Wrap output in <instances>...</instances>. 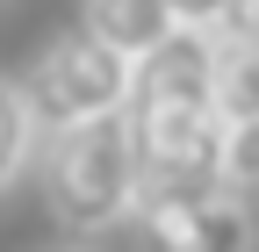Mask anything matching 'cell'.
<instances>
[{
  "label": "cell",
  "mask_w": 259,
  "mask_h": 252,
  "mask_svg": "<svg viewBox=\"0 0 259 252\" xmlns=\"http://www.w3.org/2000/svg\"><path fill=\"white\" fill-rule=\"evenodd\" d=\"M29 159H36V122H29V108H22V94L0 79V187H8Z\"/></svg>",
  "instance_id": "obj_7"
},
{
  "label": "cell",
  "mask_w": 259,
  "mask_h": 252,
  "mask_svg": "<svg viewBox=\"0 0 259 252\" xmlns=\"http://www.w3.org/2000/svg\"><path fill=\"white\" fill-rule=\"evenodd\" d=\"M223 187H259V122H238L231 137H223Z\"/></svg>",
  "instance_id": "obj_8"
},
{
  "label": "cell",
  "mask_w": 259,
  "mask_h": 252,
  "mask_svg": "<svg viewBox=\"0 0 259 252\" xmlns=\"http://www.w3.org/2000/svg\"><path fill=\"white\" fill-rule=\"evenodd\" d=\"M15 94H22L29 122H36V137H51V130H72V122H94V115L122 108L130 58L108 51L101 36H87V29H65V36H51V51L29 65V79Z\"/></svg>",
  "instance_id": "obj_3"
},
{
  "label": "cell",
  "mask_w": 259,
  "mask_h": 252,
  "mask_svg": "<svg viewBox=\"0 0 259 252\" xmlns=\"http://www.w3.org/2000/svg\"><path fill=\"white\" fill-rule=\"evenodd\" d=\"M144 252H252L259 216L238 187H187V195H144L137 202Z\"/></svg>",
  "instance_id": "obj_4"
},
{
  "label": "cell",
  "mask_w": 259,
  "mask_h": 252,
  "mask_svg": "<svg viewBox=\"0 0 259 252\" xmlns=\"http://www.w3.org/2000/svg\"><path fill=\"white\" fill-rule=\"evenodd\" d=\"M209 87H216V115L259 122V29H216L209 36Z\"/></svg>",
  "instance_id": "obj_5"
},
{
  "label": "cell",
  "mask_w": 259,
  "mask_h": 252,
  "mask_svg": "<svg viewBox=\"0 0 259 252\" xmlns=\"http://www.w3.org/2000/svg\"><path fill=\"white\" fill-rule=\"evenodd\" d=\"M79 29L122 58H144L173 29V15H166V0H79Z\"/></svg>",
  "instance_id": "obj_6"
},
{
  "label": "cell",
  "mask_w": 259,
  "mask_h": 252,
  "mask_svg": "<svg viewBox=\"0 0 259 252\" xmlns=\"http://www.w3.org/2000/svg\"><path fill=\"white\" fill-rule=\"evenodd\" d=\"M122 130H130V151H137V202L223 180V137H231V122L216 115L209 36L202 29H166L144 58H130Z\"/></svg>",
  "instance_id": "obj_1"
},
{
  "label": "cell",
  "mask_w": 259,
  "mask_h": 252,
  "mask_svg": "<svg viewBox=\"0 0 259 252\" xmlns=\"http://www.w3.org/2000/svg\"><path fill=\"white\" fill-rule=\"evenodd\" d=\"M44 202L58 216V231H72V238L115 231L122 216H137V151H130L122 108L94 115V122H72V130H51Z\"/></svg>",
  "instance_id": "obj_2"
},
{
  "label": "cell",
  "mask_w": 259,
  "mask_h": 252,
  "mask_svg": "<svg viewBox=\"0 0 259 252\" xmlns=\"http://www.w3.org/2000/svg\"><path fill=\"white\" fill-rule=\"evenodd\" d=\"M238 8H245V0H166L173 29H202V36L231 29V22H238Z\"/></svg>",
  "instance_id": "obj_9"
}]
</instances>
